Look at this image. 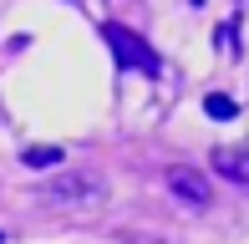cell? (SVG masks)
Segmentation results:
<instances>
[{"instance_id":"cell-1","label":"cell","mask_w":249,"mask_h":244,"mask_svg":"<svg viewBox=\"0 0 249 244\" xmlns=\"http://www.w3.org/2000/svg\"><path fill=\"white\" fill-rule=\"evenodd\" d=\"M107 198V178L97 168H71V173H56L51 183L36 188V204L46 209H97Z\"/></svg>"},{"instance_id":"cell-2","label":"cell","mask_w":249,"mask_h":244,"mask_svg":"<svg viewBox=\"0 0 249 244\" xmlns=\"http://www.w3.org/2000/svg\"><path fill=\"white\" fill-rule=\"evenodd\" d=\"M102 41L112 46V56H117L122 66H132V71H142V76H163V56H158L148 41L138 36V31H127V26H117V20H107V26H102Z\"/></svg>"},{"instance_id":"cell-3","label":"cell","mask_w":249,"mask_h":244,"mask_svg":"<svg viewBox=\"0 0 249 244\" xmlns=\"http://www.w3.org/2000/svg\"><path fill=\"white\" fill-rule=\"evenodd\" d=\"M163 183H168V193L178 198V204H188V209H209V178H203L198 168H183V163H178V168H168L163 173Z\"/></svg>"},{"instance_id":"cell-4","label":"cell","mask_w":249,"mask_h":244,"mask_svg":"<svg viewBox=\"0 0 249 244\" xmlns=\"http://www.w3.org/2000/svg\"><path fill=\"white\" fill-rule=\"evenodd\" d=\"M213 163H219V173H224V178L249 183V158H239V153H229V148H219V153H213Z\"/></svg>"},{"instance_id":"cell-5","label":"cell","mask_w":249,"mask_h":244,"mask_svg":"<svg viewBox=\"0 0 249 244\" xmlns=\"http://www.w3.org/2000/svg\"><path fill=\"white\" fill-rule=\"evenodd\" d=\"M56 163H61V148H31L26 153V168H36V173L41 168H56Z\"/></svg>"},{"instance_id":"cell-6","label":"cell","mask_w":249,"mask_h":244,"mask_svg":"<svg viewBox=\"0 0 249 244\" xmlns=\"http://www.w3.org/2000/svg\"><path fill=\"white\" fill-rule=\"evenodd\" d=\"M203 107H209L213 117H234V102H229V97H224V92H213V97H209V102H203Z\"/></svg>"},{"instance_id":"cell-7","label":"cell","mask_w":249,"mask_h":244,"mask_svg":"<svg viewBox=\"0 0 249 244\" xmlns=\"http://www.w3.org/2000/svg\"><path fill=\"white\" fill-rule=\"evenodd\" d=\"M194 5H203V0H194Z\"/></svg>"},{"instance_id":"cell-8","label":"cell","mask_w":249,"mask_h":244,"mask_svg":"<svg viewBox=\"0 0 249 244\" xmlns=\"http://www.w3.org/2000/svg\"><path fill=\"white\" fill-rule=\"evenodd\" d=\"M0 244H5V239H0Z\"/></svg>"}]
</instances>
